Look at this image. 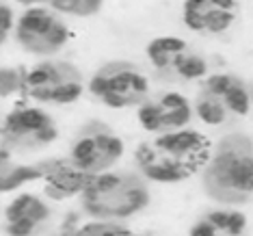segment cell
<instances>
[{
	"instance_id": "ba28073f",
	"label": "cell",
	"mask_w": 253,
	"mask_h": 236,
	"mask_svg": "<svg viewBox=\"0 0 253 236\" xmlns=\"http://www.w3.org/2000/svg\"><path fill=\"white\" fill-rule=\"evenodd\" d=\"M13 37L24 52L39 59H50L70 44L72 31L65 22V15L39 4V7H26L18 15Z\"/></svg>"
},
{
	"instance_id": "8992f818",
	"label": "cell",
	"mask_w": 253,
	"mask_h": 236,
	"mask_svg": "<svg viewBox=\"0 0 253 236\" xmlns=\"http://www.w3.org/2000/svg\"><path fill=\"white\" fill-rule=\"evenodd\" d=\"M84 76L80 67L63 59H42L26 70V94L37 104L67 106L84 94Z\"/></svg>"
},
{
	"instance_id": "603a6c76",
	"label": "cell",
	"mask_w": 253,
	"mask_h": 236,
	"mask_svg": "<svg viewBox=\"0 0 253 236\" xmlns=\"http://www.w3.org/2000/svg\"><path fill=\"white\" fill-rule=\"evenodd\" d=\"M251 102H253V87H251Z\"/></svg>"
},
{
	"instance_id": "d6986e66",
	"label": "cell",
	"mask_w": 253,
	"mask_h": 236,
	"mask_svg": "<svg viewBox=\"0 0 253 236\" xmlns=\"http://www.w3.org/2000/svg\"><path fill=\"white\" fill-rule=\"evenodd\" d=\"M126 221H108V219H89L83 223L74 236H124L128 232Z\"/></svg>"
},
{
	"instance_id": "7a4b0ae2",
	"label": "cell",
	"mask_w": 253,
	"mask_h": 236,
	"mask_svg": "<svg viewBox=\"0 0 253 236\" xmlns=\"http://www.w3.org/2000/svg\"><path fill=\"white\" fill-rule=\"evenodd\" d=\"M210 143L201 132L182 128L165 135H152L134 149L136 171L149 182L177 184L201 171Z\"/></svg>"
},
{
	"instance_id": "ac0fdd59",
	"label": "cell",
	"mask_w": 253,
	"mask_h": 236,
	"mask_svg": "<svg viewBox=\"0 0 253 236\" xmlns=\"http://www.w3.org/2000/svg\"><path fill=\"white\" fill-rule=\"evenodd\" d=\"M26 91V70L20 65H0V100Z\"/></svg>"
},
{
	"instance_id": "5bb4252c",
	"label": "cell",
	"mask_w": 253,
	"mask_h": 236,
	"mask_svg": "<svg viewBox=\"0 0 253 236\" xmlns=\"http://www.w3.org/2000/svg\"><path fill=\"white\" fill-rule=\"evenodd\" d=\"M91 180L89 174L78 169L70 158H43V191L45 197L52 201H65L72 197H80L87 182Z\"/></svg>"
},
{
	"instance_id": "e0dca14e",
	"label": "cell",
	"mask_w": 253,
	"mask_h": 236,
	"mask_svg": "<svg viewBox=\"0 0 253 236\" xmlns=\"http://www.w3.org/2000/svg\"><path fill=\"white\" fill-rule=\"evenodd\" d=\"M106 0H45V7L65 18H93L104 9Z\"/></svg>"
},
{
	"instance_id": "2e32d148",
	"label": "cell",
	"mask_w": 253,
	"mask_h": 236,
	"mask_svg": "<svg viewBox=\"0 0 253 236\" xmlns=\"http://www.w3.org/2000/svg\"><path fill=\"white\" fill-rule=\"evenodd\" d=\"M42 176H43V160L24 163V160L13 158V154L0 149V193L20 191L26 184L42 180Z\"/></svg>"
},
{
	"instance_id": "277c9868",
	"label": "cell",
	"mask_w": 253,
	"mask_h": 236,
	"mask_svg": "<svg viewBox=\"0 0 253 236\" xmlns=\"http://www.w3.org/2000/svg\"><path fill=\"white\" fill-rule=\"evenodd\" d=\"M251 106V87L234 72H214L201 78L193 100L195 117L214 128L247 117Z\"/></svg>"
},
{
	"instance_id": "9c48e42d",
	"label": "cell",
	"mask_w": 253,
	"mask_h": 236,
	"mask_svg": "<svg viewBox=\"0 0 253 236\" xmlns=\"http://www.w3.org/2000/svg\"><path fill=\"white\" fill-rule=\"evenodd\" d=\"M147 61L165 83H195L208 76V59L177 35H158L145 48Z\"/></svg>"
},
{
	"instance_id": "ffe728a7",
	"label": "cell",
	"mask_w": 253,
	"mask_h": 236,
	"mask_svg": "<svg viewBox=\"0 0 253 236\" xmlns=\"http://www.w3.org/2000/svg\"><path fill=\"white\" fill-rule=\"evenodd\" d=\"M15 20L18 18H15V13H13V7H11L7 0H0V48L13 35Z\"/></svg>"
},
{
	"instance_id": "7402d4cb",
	"label": "cell",
	"mask_w": 253,
	"mask_h": 236,
	"mask_svg": "<svg viewBox=\"0 0 253 236\" xmlns=\"http://www.w3.org/2000/svg\"><path fill=\"white\" fill-rule=\"evenodd\" d=\"M124 236H154V234H145V232H134V230H128Z\"/></svg>"
},
{
	"instance_id": "52a82bcc",
	"label": "cell",
	"mask_w": 253,
	"mask_h": 236,
	"mask_svg": "<svg viewBox=\"0 0 253 236\" xmlns=\"http://www.w3.org/2000/svg\"><path fill=\"white\" fill-rule=\"evenodd\" d=\"M56 139L59 126L42 106H18L0 124V147L13 156L37 154Z\"/></svg>"
},
{
	"instance_id": "44dd1931",
	"label": "cell",
	"mask_w": 253,
	"mask_h": 236,
	"mask_svg": "<svg viewBox=\"0 0 253 236\" xmlns=\"http://www.w3.org/2000/svg\"><path fill=\"white\" fill-rule=\"evenodd\" d=\"M15 2L24 4V7H39V4H43L45 7V0H15Z\"/></svg>"
},
{
	"instance_id": "5b68a950",
	"label": "cell",
	"mask_w": 253,
	"mask_h": 236,
	"mask_svg": "<svg viewBox=\"0 0 253 236\" xmlns=\"http://www.w3.org/2000/svg\"><path fill=\"white\" fill-rule=\"evenodd\" d=\"M87 91L102 106L115 108H139L152 94L147 74L128 59H111L95 67L87 80Z\"/></svg>"
},
{
	"instance_id": "30bf717a",
	"label": "cell",
	"mask_w": 253,
	"mask_h": 236,
	"mask_svg": "<svg viewBox=\"0 0 253 236\" xmlns=\"http://www.w3.org/2000/svg\"><path fill=\"white\" fill-rule=\"evenodd\" d=\"M126 152V143L111 126L91 119L76 130L67 158L89 176H97L117 167Z\"/></svg>"
},
{
	"instance_id": "7c38bea8",
	"label": "cell",
	"mask_w": 253,
	"mask_h": 236,
	"mask_svg": "<svg viewBox=\"0 0 253 236\" xmlns=\"http://www.w3.org/2000/svg\"><path fill=\"white\" fill-rule=\"evenodd\" d=\"M240 15L238 0H184L182 22L197 35H223Z\"/></svg>"
},
{
	"instance_id": "8fae6325",
	"label": "cell",
	"mask_w": 253,
	"mask_h": 236,
	"mask_svg": "<svg viewBox=\"0 0 253 236\" xmlns=\"http://www.w3.org/2000/svg\"><path fill=\"white\" fill-rule=\"evenodd\" d=\"M141 128L149 135H165L188 128L195 117L193 102L180 91H160L149 94V97L136 108Z\"/></svg>"
},
{
	"instance_id": "6da1fadb",
	"label": "cell",
	"mask_w": 253,
	"mask_h": 236,
	"mask_svg": "<svg viewBox=\"0 0 253 236\" xmlns=\"http://www.w3.org/2000/svg\"><path fill=\"white\" fill-rule=\"evenodd\" d=\"M201 191L212 204L243 208L253 199V137L227 132L214 145L199 171Z\"/></svg>"
},
{
	"instance_id": "3957f363",
	"label": "cell",
	"mask_w": 253,
	"mask_h": 236,
	"mask_svg": "<svg viewBox=\"0 0 253 236\" xmlns=\"http://www.w3.org/2000/svg\"><path fill=\"white\" fill-rule=\"evenodd\" d=\"M80 208L89 219L128 221L152 204L149 180L136 169H111L91 176L80 193Z\"/></svg>"
},
{
	"instance_id": "9a60e30c",
	"label": "cell",
	"mask_w": 253,
	"mask_h": 236,
	"mask_svg": "<svg viewBox=\"0 0 253 236\" xmlns=\"http://www.w3.org/2000/svg\"><path fill=\"white\" fill-rule=\"evenodd\" d=\"M188 236H249V219L236 206L214 204L193 219Z\"/></svg>"
},
{
	"instance_id": "4fadbf2b",
	"label": "cell",
	"mask_w": 253,
	"mask_h": 236,
	"mask_svg": "<svg viewBox=\"0 0 253 236\" xmlns=\"http://www.w3.org/2000/svg\"><path fill=\"white\" fill-rule=\"evenodd\" d=\"M7 236H37L52 219V208L35 193H18L4 208Z\"/></svg>"
}]
</instances>
